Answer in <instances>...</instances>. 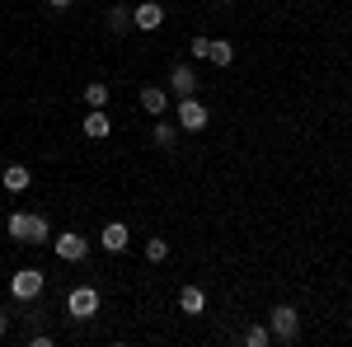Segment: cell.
<instances>
[{
	"instance_id": "5b68a950",
	"label": "cell",
	"mask_w": 352,
	"mask_h": 347,
	"mask_svg": "<svg viewBox=\"0 0 352 347\" xmlns=\"http://www.w3.org/2000/svg\"><path fill=\"white\" fill-rule=\"evenodd\" d=\"M66 310H71V320H94L99 315V291L94 287H76L66 295Z\"/></svg>"
},
{
	"instance_id": "ba28073f",
	"label": "cell",
	"mask_w": 352,
	"mask_h": 347,
	"mask_svg": "<svg viewBox=\"0 0 352 347\" xmlns=\"http://www.w3.org/2000/svg\"><path fill=\"white\" fill-rule=\"evenodd\" d=\"M99 244H104L109 254H122V249L132 244V235H127V225H122V221H109V225H104V235H99Z\"/></svg>"
},
{
	"instance_id": "ffe728a7",
	"label": "cell",
	"mask_w": 352,
	"mask_h": 347,
	"mask_svg": "<svg viewBox=\"0 0 352 347\" xmlns=\"http://www.w3.org/2000/svg\"><path fill=\"white\" fill-rule=\"evenodd\" d=\"M155 146L169 150V146H174V127H155Z\"/></svg>"
},
{
	"instance_id": "9c48e42d",
	"label": "cell",
	"mask_w": 352,
	"mask_h": 347,
	"mask_svg": "<svg viewBox=\"0 0 352 347\" xmlns=\"http://www.w3.org/2000/svg\"><path fill=\"white\" fill-rule=\"evenodd\" d=\"M169 85H174V94H179V99H188L192 89H197V76H192V66H174V71H169Z\"/></svg>"
},
{
	"instance_id": "8992f818",
	"label": "cell",
	"mask_w": 352,
	"mask_h": 347,
	"mask_svg": "<svg viewBox=\"0 0 352 347\" xmlns=\"http://www.w3.org/2000/svg\"><path fill=\"white\" fill-rule=\"evenodd\" d=\"M52 249H56V258H61V263H80L85 254H89V240L76 235V230H66V235H56V240H52Z\"/></svg>"
},
{
	"instance_id": "44dd1931",
	"label": "cell",
	"mask_w": 352,
	"mask_h": 347,
	"mask_svg": "<svg viewBox=\"0 0 352 347\" xmlns=\"http://www.w3.org/2000/svg\"><path fill=\"white\" fill-rule=\"evenodd\" d=\"M5 328H10V315H5V310H0V333H5Z\"/></svg>"
},
{
	"instance_id": "2e32d148",
	"label": "cell",
	"mask_w": 352,
	"mask_h": 347,
	"mask_svg": "<svg viewBox=\"0 0 352 347\" xmlns=\"http://www.w3.org/2000/svg\"><path fill=\"white\" fill-rule=\"evenodd\" d=\"M207 61H217V66H230V61H235V47H230V43L221 38V43H212V52H207Z\"/></svg>"
},
{
	"instance_id": "9a60e30c",
	"label": "cell",
	"mask_w": 352,
	"mask_h": 347,
	"mask_svg": "<svg viewBox=\"0 0 352 347\" xmlns=\"http://www.w3.org/2000/svg\"><path fill=\"white\" fill-rule=\"evenodd\" d=\"M85 104H89V108H104V104H109V85H104V80L85 85Z\"/></svg>"
},
{
	"instance_id": "5bb4252c",
	"label": "cell",
	"mask_w": 352,
	"mask_h": 347,
	"mask_svg": "<svg viewBox=\"0 0 352 347\" xmlns=\"http://www.w3.org/2000/svg\"><path fill=\"white\" fill-rule=\"evenodd\" d=\"M132 28V10L127 5H113L109 10V33H127Z\"/></svg>"
},
{
	"instance_id": "8fae6325",
	"label": "cell",
	"mask_w": 352,
	"mask_h": 347,
	"mask_svg": "<svg viewBox=\"0 0 352 347\" xmlns=\"http://www.w3.org/2000/svg\"><path fill=\"white\" fill-rule=\"evenodd\" d=\"M141 108H146L151 117H160L164 108H169V94H164V89H155V85H146V89H141Z\"/></svg>"
},
{
	"instance_id": "d6986e66",
	"label": "cell",
	"mask_w": 352,
	"mask_h": 347,
	"mask_svg": "<svg viewBox=\"0 0 352 347\" xmlns=\"http://www.w3.org/2000/svg\"><path fill=\"white\" fill-rule=\"evenodd\" d=\"M207 52H212V38H202V33H197V38L188 43V56H207Z\"/></svg>"
},
{
	"instance_id": "7c38bea8",
	"label": "cell",
	"mask_w": 352,
	"mask_h": 347,
	"mask_svg": "<svg viewBox=\"0 0 352 347\" xmlns=\"http://www.w3.org/2000/svg\"><path fill=\"white\" fill-rule=\"evenodd\" d=\"M28 179H33V174H28L24 164H5V174H0V183L10 188V192H24V188H28Z\"/></svg>"
},
{
	"instance_id": "4fadbf2b",
	"label": "cell",
	"mask_w": 352,
	"mask_h": 347,
	"mask_svg": "<svg viewBox=\"0 0 352 347\" xmlns=\"http://www.w3.org/2000/svg\"><path fill=\"white\" fill-rule=\"evenodd\" d=\"M179 305H184V315H202L207 310V295L197 291V287H184L179 291Z\"/></svg>"
},
{
	"instance_id": "e0dca14e",
	"label": "cell",
	"mask_w": 352,
	"mask_h": 347,
	"mask_svg": "<svg viewBox=\"0 0 352 347\" xmlns=\"http://www.w3.org/2000/svg\"><path fill=\"white\" fill-rule=\"evenodd\" d=\"M169 258V240H146V263H164Z\"/></svg>"
},
{
	"instance_id": "277c9868",
	"label": "cell",
	"mask_w": 352,
	"mask_h": 347,
	"mask_svg": "<svg viewBox=\"0 0 352 347\" xmlns=\"http://www.w3.org/2000/svg\"><path fill=\"white\" fill-rule=\"evenodd\" d=\"M207 122H212V113H207V104L202 99H179V127L184 132H207Z\"/></svg>"
},
{
	"instance_id": "ac0fdd59",
	"label": "cell",
	"mask_w": 352,
	"mask_h": 347,
	"mask_svg": "<svg viewBox=\"0 0 352 347\" xmlns=\"http://www.w3.org/2000/svg\"><path fill=\"white\" fill-rule=\"evenodd\" d=\"M244 343H249V347H268V343H272V328H263V324H254V328L244 333Z\"/></svg>"
},
{
	"instance_id": "7a4b0ae2",
	"label": "cell",
	"mask_w": 352,
	"mask_h": 347,
	"mask_svg": "<svg viewBox=\"0 0 352 347\" xmlns=\"http://www.w3.org/2000/svg\"><path fill=\"white\" fill-rule=\"evenodd\" d=\"M43 287H47V277H43L38 267H19V272L10 277V295H14V300H38Z\"/></svg>"
},
{
	"instance_id": "30bf717a",
	"label": "cell",
	"mask_w": 352,
	"mask_h": 347,
	"mask_svg": "<svg viewBox=\"0 0 352 347\" xmlns=\"http://www.w3.org/2000/svg\"><path fill=\"white\" fill-rule=\"evenodd\" d=\"M109 132H113L109 113H104V108H89V117H85V136H94V141H104Z\"/></svg>"
},
{
	"instance_id": "52a82bcc",
	"label": "cell",
	"mask_w": 352,
	"mask_h": 347,
	"mask_svg": "<svg viewBox=\"0 0 352 347\" xmlns=\"http://www.w3.org/2000/svg\"><path fill=\"white\" fill-rule=\"evenodd\" d=\"M132 24L146 28V33H151V28H160V24H164V5H155V0L136 5V10H132Z\"/></svg>"
},
{
	"instance_id": "3957f363",
	"label": "cell",
	"mask_w": 352,
	"mask_h": 347,
	"mask_svg": "<svg viewBox=\"0 0 352 347\" xmlns=\"http://www.w3.org/2000/svg\"><path fill=\"white\" fill-rule=\"evenodd\" d=\"M272 338L277 343H296L300 338V315L292 305H272Z\"/></svg>"
},
{
	"instance_id": "6da1fadb",
	"label": "cell",
	"mask_w": 352,
	"mask_h": 347,
	"mask_svg": "<svg viewBox=\"0 0 352 347\" xmlns=\"http://www.w3.org/2000/svg\"><path fill=\"white\" fill-rule=\"evenodd\" d=\"M5 230H10V240H19V244H47V240H52L47 216H33V212H14Z\"/></svg>"
},
{
	"instance_id": "603a6c76",
	"label": "cell",
	"mask_w": 352,
	"mask_h": 347,
	"mask_svg": "<svg viewBox=\"0 0 352 347\" xmlns=\"http://www.w3.org/2000/svg\"><path fill=\"white\" fill-rule=\"evenodd\" d=\"M221 5H226V0H221Z\"/></svg>"
},
{
	"instance_id": "7402d4cb",
	"label": "cell",
	"mask_w": 352,
	"mask_h": 347,
	"mask_svg": "<svg viewBox=\"0 0 352 347\" xmlns=\"http://www.w3.org/2000/svg\"><path fill=\"white\" fill-rule=\"evenodd\" d=\"M47 5H52V10H66V5H71V0H47Z\"/></svg>"
}]
</instances>
